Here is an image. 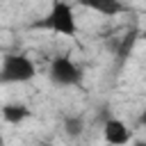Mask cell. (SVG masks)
<instances>
[{"instance_id":"cell-1","label":"cell","mask_w":146,"mask_h":146,"mask_svg":"<svg viewBox=\"0 0 146 146\" xmlns=\"http://www.w3.org/2000/svg\"><path fill=\"white\" fill-rule=\"evenodd\" d=\"M34 30H48V32H55V34H62V36H75L78 34V18H75V11H73V5L66 2V0H52L48 14L36 21L32 25Z\"/></svg>"},{"instance_id":"cell-2","label":"cell","mask_w":146,"mask_h":146,"mask_svg":"<svg viewBox=\"0 0 146 146\" xmlns=\"http://www.w3.org/2000/svg\"><path fill=\"white\" fill-rule=\"evenodd\" d=\"M36 75V64L27 55L7 52L0 62V84H21L30 82Z\"/></svg>"},{"instance_id":"cell-3","label":"cell","mask_w":146,"mask_h":146,"mask_svg":"<svg viewBox=\"0 0 146 146\" xmlns=\"http://www.w3.org/2000/svg\"><path fill=\"white\" fill-rule=\"evenodd\" d=\"M48 78H50V82L57 84V87H80L84 73H82V68H80L68 55H57V57L50 62Z\"/></svg>"},{"instance_id":"cell-4","label":"cell","mask_w":146,"mask_h":146,"mask_svg":"<svg viewBox=\"0 0 146 146\" xmlns=\"http://www.w3.org/2000/svg\"><path fill=\"white\" fill-rule=\"evenodd\" d=\"M103 139L110 146H125L132 139V130L121 121V119H105L103 123Z\"/></svg>"},{"instance_id":"cell-5","label":"cell","mask_w":146,"mask_h":146,"mask_svg":"<svg viewBox=\"0 0 146 146\" xmlns=\"http://www.w3.org/2000/svg\"><path fill=\"white\" fill-rule=\"evenodd\" d=\"M78 7H84V9H91L100 16H119L125 11V5L121 0H75Z\"/></svg>"},{"instance_id":"cell-6","label":"cell","mask_w":146,"mask_h":146,"mask_svg":"<svg viewBox=\"0 0 146 146\" xmlns=\"http://www.w3.org/2000/svg\"><path fill=\"white\" fill-rule=\"evenodd\" d=\"M0 114H2V119H5L7 123L18 125V123H23V121H27V119L32 116V110H30L25 103H5V105L0 107Z\"/></svg>"},{"instance_id":"cell-7","label":"cell","mask_w":146,"mask_h":146,"mask_svg":"<svg viewBox=\"0 0 146 146\" xmlns=\"http://www.w3.org/2000/svg\"><path fill=\"white\" fill-rule=\"evenodd\" d=\"M64 132H66L68 137L78 139V137L84 132V119H82L80 114H75V116H66V121H64Z\"/></svg>"},{"instance_id":"cell-8","label":"cell","mask_w":146,"mask_h":146,"mask_svg":"<svg viewBox=\"0 0 146 146\" xmlns=\"http://www.w3.org/2000/svg\"><path fill=\"white\" fill-rule=\"evenodd\" d=\"M137 30H130L128 34H123V39H121V43H119V48H116V55H119V59L123 62L128 55H130V50H132V46H135V41H137Z\"/></svg>"},{"instance_id":"cell-9","label":"cell","mask_w":146,"mask_h":146,"mask_svg":"<svg viewBox=\"0 0 146 146\" xmlns=\"http://www.w3.org/2000/svg\"><path fill=\"white\" fill-rule=\"evenodd\" d=\"M139 125H146V105H144V110L139 114Z\"/></svg>"},{"instance_id":"cell-10","label":"cell","mask_w":146,"mask_h":146,"mask_svg":"<svg viewBox=\"0 0 146 146\" xmlns=\"http://www.w3.org/2000/svg\"><path fill=\"white\" fill-rule=\"evenodd\" d=\"M132 146H146V141H135Z\"/></svg>"},{"instance_id":"cell-11","label":"cell","mask_w":146,"mask_h":146,"mask_svg":"<svg viewBox=\"0 0 146 146\" xmlns=\"http://www.w3.org/2000/svg\"><path fill=\"white\" fill-rule=\"evenodd\" d=\"M39 146H52V144H39Z\"/></svg>"}]
</instances>
